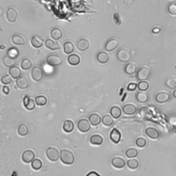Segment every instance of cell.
<instances>
[{
    "mask_svg": "<svg viewBox=\"0 0 176 176\" xmlns=\"http://www.w3.org/2000/svg\"><path fill=\"white\" fill-rule=\"evenodd\" d=\"M175 68H176V66H175Z\"/></svg>",
    "mask_w": 176,
    "mask_h": 176,
    "instance_id": "58",
    "label": "cell"
},
{
    "mask_svg": "<svg viewBox=\"0 0 176 176\" xmlns=\"http://www.w3.org/2000/svg\"><path fill=\"white\" fill-rule=\"evenodd\" d=\"M63 36V32L61 29L58 28H55L52 30L51 31V37L55 40H59Z\"/></svg>",
    "mask_w": 176,
    "mask_h": 176,
    "instance_id": "29",
    "label": "cell"
},
{
    "mask_svg": "<svg viewBox=\"0 0 176 176\" xmlns=\"http://www.w3.org/2000/svg\"><path fill=\"white\" fill-rule=\"evenodd\" d=\"M117 58L119 61L123 62V63H126V62H128L130 60L131 55H130V52L128 50L122 48V49H120L118 51Z\"/></svg>",
    "mask_w": 176,
    "mask_h": 176,
    "instance_id": "5",
    "label": "cell"
},
{
    "mask_svg": "<svg viewBox=\"0 0 176 176\" xmlns=\"http://www.w3.org/2000/svg\"><path fill=\"white\" fill-rule=\"evenodd\" d=\"M97 60L101 63H106L109 61V55L105 52H100L97 55Z\"/></svg>",
    "mask_w": 176,
    "mask_h": 176,
    "instance_id": "26",
    "label": "cell"
},
{
    "mask_svg": "<svg viewBox=\"0 0 176 176\" xmlns=\"http://www.w3.org/2000/svg\"><path fill=\"white\" fill-rule=\"evenodd\" d=\"M127 96V94H126V93H124V96L123 97V99H122V101H124V99H125V97Z\"/></svg>",
    "mask_w": 176,
    "mask_h": 176,
    "instance_id": "54",
    "label": "cell"
},
{
    "mask_svg": "<svg viewBox=\"0 0 176 176\" xmlns=\"http://www.w3.org/2000/svg\"><path fill=\"white\" fill-rule=\"evenodd\" d=\"M19 55H20V52H19L17 48H10L7 51V55L12 59H15L16 58H17Z\"/></svg>",
    "mask_w": 176,
    "mask_h": 176,
    "instance_id": "36",
    "label": "cell"
},
{
    "mask_svg": "<svg viewBox=\"0 0 176 176\" xmlns=\"http://www.w3.org/2000/svg\"><path fill=\"white\" fill-rule=\"evenodd\" d=\"M31 75H32V78H33V80L37 81V82H39V81H40L43 78V70L39 66L34 67H33V69L32 70Z\"/></svg>",
    "mask_w": 176,
    "mask_h": 176,
    "instance_id": "7",
    "label": "cell"
},
{
    "mask_svg": "<svg viewBox=\"0 0 176 176\" xmlns=\"http://www.w3.org/2000/svg\"><path fill=\"white\" fill-rule=\"evenodd\" d=\"M118 45V41L116 38H112V39H109L105 44V48L108 52L114 50L116 48H117Z\"/></svg>",
    "mask_w": 176,
    "mask_h": 176,
    "instance_id": "9",
    "label": "cell"
},
{
    "mask_svg": "<svg viewBox=\"0 0 176 176\" xmlns=\"http://www.w3.org/2000/svg\"><path fill=\"white\" fill-rule=\"evenodd\" d=\"M138 155V151L134 148H130L126 151V156L128 158H136Z\"/></svg>",
    "mask_w": 176,
    "mask_h": 176,
    "instance_id": "39",
    "label": "cell"
},
{
    "mask_svg": "<svg viewBox=\"0 0 176 176\" xmlns=\"http://www.w3.org/2000/svg\"><path fill=\"white\" fill-rule=\"evenodd\" d=\"M170 99L169 94L167 92H160L156 94V101L159 103H164Z\"/></svg>",
    "mask_w": 176,
    "mask_h": 176,
    "instance_id": "13",
    "label": "cell"
},
{
    "mask_svg": "<svg viewBox=\"0 0 176 176\" xmlns=\"http://www.w3.org/2000/svg\"><path fill=\"white\" fill-rule=\"evenodd\" d=\"M137 87H138V85L136 83H131L129 84L128 86H127V90H128L129 91H134V90H136Z\"/></svg>",
    "mask_w": 176,
    "mask_h": 176,
    "instance_id": "48",
    "label": "cell"
},
{
    "mask_svg": "<svg viewBox=\"0 0 176 176\" xmlns=\"http://www.w3.org/2000/svg\"><path fill=\"white\" fill-rule=\"evenodd\" d=\"M86 176H101V175H100L98 173H96L95 171H91L88 173Z\"/></svg>",
    "mask_w": 176,
    "mask_h": 176,
    "instance_id": "51",
    "label": "cell"
},
{
    "mask_svg": "<svg viewBox=\"0 0 176 176\" xmlns=\"http://www.w3.org/2000/svg\"><path fill=\"white\" fill-rule=\"evenodd\" d=\"M17 132L19 135L21 136H25L26 135H28L29 132L28 125H26V124H21L18 127Z\"/></svg>",
    "mask_w": 176,
    "mask_h": 176,
    "instance_id": "30",
    "label": "cell"
},
{
    "mask_svg": "<svg viewBox=\"0 0 176 176\" xmlns=\"http://www.w3.org/2000/svg\"><path fill=\"white\" fill-rule=\"evenodd\" d=\"M173 96L175 97V98H176V89L175 90L173 91Z\"/></svg>",
    "mask_w": 176,
    "mask_h": 176,
    "instance_id": "53",
    "label": "cell"
},
{
    "mask_svg": "<svg viewBox=\"0 0 176 176\" xmlns=\"http://www.w3.org/2000/svg\"><path fill=\"white\" fill-rule=\"evenodd\" d=\"M32 63L29 59H24L21 63V68L24 70H27L31 68Z\"/></svg>",
    "mask_w": 176,
    "mask_h": 176,
    "instance_id": "41",
    "label": "cell"
},
{
    "mask_svg": "<svg viewBox=\"0 0 176 176\" xmlns=\"http://www.w3.org/2000/svg\"><path fill=\"white\" fill-rule=\"evenodd\" d=\"M35 104H36V102H35V101H34L33 99H31V100H30V101L28 103V105H26V106L25 107V108H26V110H33L35 108V105H36Z\"/></svg>",
    "mask_w": 176,
    "mask_h": 176,
    "instance_id": "47",
    "label": "cell"
},
{
    "mask_svg": "<svg viewBox=\"0 0 176 176\" xmlns=\"http://www.w3.org/2000/svg\"><path fill=\"white\" fill-rule=\"evenodd\" d=\"M110 114L113 118L118 119L121 116L122 112L120 107L118 106H113L110 109Z\"/></svg>",
    "mask_w": 176,
    "mask_h": 176,
    "instance_id": "27",
    "label": "cell"
},
{
    "mask_svg": "<svg viewBox=\"0 0 176 176\" xmlns=\"http://www.w3.org/2000/svg\"><path fill=\"white\" fill-rule=\"evenodd\" d=\"M43 163L41 160L39 159H34L33 161L31 162V167L34 170H40L42 168Z\"/></svg>",
    "mask_w": 176,
    "mask_h": 176,
    "instance_id": "40",
    "label": "cell"
},
{
    "mask_svg": "<svg viewBox=\"0 0 176 176\" xmlns=\"http://www.w3.org/2000/svg\"><path fill=\"white\" fill-rule=\"evenodd\" d=\"M9 72V74L11 76V77L15 78V79H17V78L21 77V70L17 66H13L12 67H10Z\"/></svg>",
    "mask_w": 176,
    "mask_h": 176,
    "instance_id": "20",
    "label": "cell"
},
{
    "mask_svg": "<svg viewBox=\"0 0 176 176\" xmlns=\"http://www.w3.org/2000/svg\"><path fill=\"white\" fill-rule=\"evenodd\" d=\"M124 72H125L126 74L129 75L135 74V73L137 72L136 65L133 63H127L125 66V67H124Z\"/></svg>",
    "mask_w": 176,
    "mask_h": 176,
    "instance_id": "22",
    "label": "cell"
},
{
    "mask_svg": "<svg viewBox=\"0 0 176 176\" xmlns=\"http://www.w3.org/2000/svg\"><path fill=\"white\" fill-rule=\"evenodd\" d=\"M63 50L65 53L67 54V55H70V54H72L73 51H74V46L72 42L67 41L64 43Z\"/></svg>",
    "mask_w": 176,
    "mask_h": 176,
    "instance_id": "32",
    "label": "cell"
},
{
    "mask_svg": "<svg viewBox=\"0 0 176 176\" xmlns=\"http://www.w3.org/2000/svg\"><path fill=\"white\" fill-rule=\"evenodd\" d=\"M90 142L91 144L94 145H101L103 142V138L100 135L94 134L90 137Z\"/></svg>",
    "mask_w": 176,
    "mask_h": 176,
    "instance_id": "24",
    "label": "cell"
},
{
    "mask_svg": "<svg viewBox=\"0 0 176 176\" xmlns=\"http://www.w3.org/2000/svg\"><path fill=\"white\" fill-rule=\"evenodd\" d=\"M122 110H123V112L124 114L131 116L136 113L137 109L135 105L132 104H127V105H124Z\"/></svg>",
    "mask_w": 176,
    "mask_h": 176,
    "instance_id": "11",
    "label": "cell"
},
{
    "mask_svg": "<svg viewBox=\"0 0 176 176\" xmlns=\"http://www.w3.org/2000/svg\"><path fill=\"white\" fill-rule=\"evenodd\" d=\"M152 32H153L154 34H158V33H159L160 32V28H157V27H156V28H154L152 30Z\"/></svg>",
    "mask_w": 176,
    "mask_h": 176,
    "instance_id": "52",
    "label": "cell"
},
{
    "mask_svg": "<svg viewBox=\"0 0 176 176\" xmlns=\"http://www.w3.org/2000/svg\"><path fill=\"white\" fill-rule=\"evenodd\" d=\"M110 139L113 142L116 143V144H117L120 141V139H121V134L120 132L118 131L117 129L116 128H113L112 131H111L110 133Z\"/></svg>",
    "mask_w": 176,
    "mask_h": 176,
    "instance_id": "12",
    "label": "cell"
},
{
    "mask_svg": "<svg viewBox=\"0 0 176 176\" xmlns=\"http://www.w3.org/2000/svg\"><path fill=\"white\" fill-rule=\"evenodd\" d=\"M89 121L90 124L93 126H97L101 123L102 119L99 114L97 113H92L89 116Z\"/></svg>",
    "mask_w": 176,
    "mask_h": 176,
    "instance_id": "16",
    "label": "cell"
},
{
    "mask_svg": "<svg viewBox=\"0 0 176 176\" xmlns=\"http://www.w3.org/2000/svg\"><path fill=\"white\" fill-rule=\"evenodd\" d=\"M17 11L13 8H9L6 11V18L10 22H15L17 18Z\"/></svg>",
    "mask_w": 176,
    "mask_h": 176,
    "instance_id": "10",
    "label": "cell"
},
{
    "mask_svg": "<svg viewBox=\"0 0 176 176\" xmlns=\"http://www.w3.org/2000/svg\"><path fill=\"white\" fill-rule=\"evenodd\" d=\"M11 176H17V173H16L15 171V172H13V175Z\"/></svg>",
    "mask_w": 176,
    "mask_h": 176,
    "instance_id": "55",
    "label": "cell"
},
{
    "mask_svg": "<svg viewBox=\"0 0 176 176\" xmlns=\"http://www.w3.org/2000/svg\"><path fill=\"white\" fill-rule=\"evenodd\" d=\"M2 92H3L5 94H6V95H8V94L10 93V88L8 86L4 85L3 87V88H2Z\"/></svg>",
    "mask_w": 176,
    "mask_h": 176,
    "instance_id": "50",
    "label": "cell"
},
{
    "mask_svg": "<svg viewBox=\"0 0 176 176\" xmlns=\"http://www.w3.org/2000/svg\"><path fill=\"white\" fill-rule=\"evenodd\" d=\"M46 61L49 66L56 67L60 66L63 62V59L57 55H51L48 56Z\"/></svg>",
    "mask_w": 176,
    "mask_h": 176,
    "instance_id": "3",
    "label": "cell"
},
{
    "mask_svg": "<svg viewBox=\"0 0 176 176\" xmlns=\"http://www.w3.org/2000/svg\"><path fill=\"white\" fill-rule=\"evenodd\" d=\"M67 61H68L70 65H71L72 66H76L80 63L81 59L78 55L73 54V55H71L68 56Z\"/></svg>",
    "mask_w": 176,
    "mask_h": 176,
    "instance_id": "23",
    "label": "cell"
},
{
    "mask_svg": "<svg viewBox=\"0 0 176 176\" xmlns=\"http://www.w3.org/2000/svg\"><path fill=\"white\" fill-rule=\"evenodd\" d=\"M127 167H128L130 169L135 170L138 167H139V162L136 159H131L129 160L127 162Z\"/></svg>",
    "mask_w": 176,
    "mask_h": 176,
    "instance_id": "38",
    "label": "cell"
},
{
    "mask_svg": "<svg viewBox=\"0 0 176 176\" xmlns=\"http://www.w3.org/2000/svg\"><path fill=\"white\" fill-rule=\"evenodd\" d=\"M3 63L4 64L5 66H6L8 67H12L13 66H15V59L10 58L9 56H6L3 59Z\"/></svg>",
    "mask_w": 176,
    "mask_h": 176,
    "instance_id": "37",
    "label": "cell"
},
{
    "mask_svg": "<svg viewBox=\"0 0 176 176\" xmlns=\"http://www.w3.org/2000/svg\"><path fill=\"white\" fill-rule=\"evenodd\" d=\"M136 145L137 147L140 148H143L147 145V141H146V140L143 138H137L136 140Z\"/></svg>",
    "mask_w": 176,
    "mask_h": 176,
    "instance_id": "44",
    "label": "cell"
},
{
    "mask_svg": "<svg viewBox=\"0 0 176 176\" xmlns=\"http://www.w3.org/2000/svg\"><path fill=\"white\" fill-rule=\"evenodd\" d=\"M149 99V96L147 93L145 92H138L136 94V100L140 103H145Z\"/></svg>",
    "mask_w": 176,
    "mask_h": 176,
    "instance_id": "33",
    "label": "cell"
},
{
    "mask_svg": "<svg viewBox=\"0 0 176 176\" xmlns=\"http://www.w3.org/2000/svg\"><path fill=\"white\" fill-rule=\"evenodd\" d=\"M113 20H114V21L116 24H118V25H120V17H119V15H118V14H117V13H115V14L113 15Z\"/></svg>",
    "mask_w": 176,
    "mask_h": 176,
    "instance_id": "49",
    "label": "cell"
},
{
    "mask_svg": "<svg viewBox=\"0 0 176 176\" xmlns=\"http://www.w3.org/2000/svg\"><path fill=\"white\" fill-rule=\"evenodd\" d=\"M112 116L105 115L102 118V123L103 125L106 127H111L113 124V120Z\"/></svg>",
    "mask_w": 176,
    "mask_h": 176,
    "instance_id": "35",
    "label": "cell"
},
{
    "mask_svg": "<svg viewBox=\"0 0 176 176\" xmlns=\"http://www.w3.org/2000/svg\"><path fill=\"white\" fill-rule=\"evenodd\" d=\"M123 90H124V89H123V88H122V90H120V96H122V95H123V94H122V93H123Z\"/></svg>",
    "mask_w": 176,
    "mask_h": 176,
    "instance_id": "56",
    "label": "cell"
},
{
    "mask_svg": "<svg viewBox=\"0 0 176 176\" xmlns=\"http://www.w3.org/2000/svg\"><path fill=\"white\" fill-rule=\"evenodd\" d=\"M10 75H4L1 78V82L4 84V85H9L10 83L12 82V78L10 77Z\"/></svg>",
    "mask_w": 176,
    "mask_h": 176,
    "instance_id": "45",
    "label": "cell"
},
{
    "mask_svg": "<svg viewBox=\"0 0 176 176\" xmlns=\"http://www.w3.org/2000/svg\"><path fill=\"white\" fill-rule=\"evenodd\" d=\"M12 42L15 45H21L25 43V40L23 37L20 34H15L12 37Z\"/></svg>",
    "mask_w": 176,
    "mask_h": 176,
    "instance_id": "31",
    "label": "cell"
},
{
    "mask_svg": "<svg viewBox=\"0 0 176 176\" xmlns=\"http://www.w3.org/2000/svg\"><path fill=\"white\" fill-rule=\"evenodd\" d=\"M74 156L72 151L62 149L60 151V160L64 164L71 165L74 162Z\"/></svg>",
    "mask_w": 176,
    "mask_h": 176,
    "instance_id": "1",
    "label": "cell"
},
{
    "mask_svg": "<svg viewBox=\"0 0 176 176\" xmlns=\"http://www.w3.org/2000/svg\"><path fill=\"white\" fill-rule=\"evenodd\" d=\"M168 12H169L171 15H176V4H171L169 6H168Z\"/></svg>",
    "mask_w": 176,
    "mask_h": 176,
    "instance_id": "46",
    "label": "cell"
},
{
    "mask_svg": "<svg viewBox=\"0 0 176 176\" xmlns=\"http://www.w3.org/2000/svg\"><path fill=\"white\" fill-rule=\"evenodd\" d=\"M35 102H36V105L38 106H44V105H46L47 103V98L45 96L41 95L38 96L34 99Z\"/></svg>",
    "mask_w": 176,
    "mask_h": 176,
    "instance_id": "34",
    "label": "cell"
},
{
    "mask_svg": "<svg viewBox=\"0 0 176 176\" xmlns=\"http://www.w3.org/2000/svg\"><path fill=\"white\" fill-rule=\"evenodd\" d=\"M34 157L35 154L33 151L31 150H26L23 153L21 159L25 163H31L34 160Z\"/></svg>",
    "mask_w": 176,
    "mask_h": 176,
    "instance_id": "8",
    "label": "cell"
},
{
    "mask_svg": "<svg viewBox=\"0 0 176 176\" xmlns=\"http://www.w3.org/2000/svg\"><path fill=\"white\" fill-rule=\"evenodd\" d=\"M45 153H46L47 158L50 161L56 162L60 158V153L59 152L58 149L56 148L48 147L46 149V151H45Z\"/></svg>",
    "mask_w": 176,
    "mask_h": 176,
    "instance_id": "2",
    "label": "cell"
},
{
    "mask_svg": "<svg viewBox=\"0 0 176 176\" xmlns=\"http://www.w3.org/2000/svg\"><path fill=\"white\" fill-rule=\"evenodd\" d=\"M45 45L47 48L52 50H56L60 48V45H59V43L52 39H47L45 41Z\"/></svg>",
    "mask_w": 176,
    "mask_h": 176,
    "instance_id": "21",
    "label": "cell"
},
{
    "mask_svg": "<svg viewBox=\"0 0 176 176\" xmlns=\"http://www.w3.org/2000/svg\"><path fill=\"white\" fill-rule=\"evenodd\" d=\"M149 83L147 82V81H140V83H138V90L140 91H142V92L147 91L149 89Z\"/></svg>",
    "mask_w": 176,
    "mask_h": 176,
    "instance_id": "42",
    "label": "cell"
},
{
    "mask_svg": "<svg viewBox=\"0 0 176 176\" xmlns=\"http://www.w3.org/2000/svg\"><path fill=\"white\" fill-rule=\"evenodd\" d=\"M16 84L19 88L20 89H26L29 85L28 81L25 77H21L17 78L16 81Z\"/></svg>",
    "mask_w": 176,
    "mask_h": 176,
    "instance_id": "18",
    "label": "cell"
},
{
    "mask_svg": "<svg viewBox=\"0 0 176 176\" xmlns=\"http://www.w3.org/2000/svg\"><path fill=\"white\" fill-rule=\"evenodd\" d=\"M77 128L82 133H86L91 129V124L87 119H81L77 123Z\"/></svg>",
    "mask_w": 176,
    "mask_h": 176,
    "instance_id": "4",
    "label": "cell"
},
{
    "mask_svg": "<svg viewBox=\"0 0 176 176\" xmlns=\"http://www.w3.org/2000/svg\"><path fill=\"white\" fill-rule=\"evenodd\" d=\"M151 74V70L147 67H142L137 72L136 77L139 81H145L149 77Z\"/></svg>",
    "mask_w": 176,
    "mask_h": 176,
    "instance_id": "6",
    "label": "cell"
},
{
    "mask_svg": "<svg viewBox=\"0 0 176 176\" xmlns=\"http://www.w3.org/2000/svg\"><path fill=\"white\" fill-rule=\"evenodd\" d=\"M112 164L117 169H122L125 166L126 162L124 160V159L119 158V157H116L112 160Z\"/></svg>",
    "mask_w": 176,
    "mask_h": 176,
    "instance_id": "14",
    "label": "cell"
},
{
    "mask_svg": "<svg viewBox=\"0 0 176 176\" xmlns=\"http://www.w3.org/2000/svg\"><path fill=\"white\" fill-rule=\"evenodd\" d=\"M139 113L140 115L143 118L147 119V120L148 119H150L151 118V116H152V113H151L150 110H149L148 108L146 107L140 108Z\"/></svg>",
    "mask_w": 176,
    "mask_h": 176,
    "instance_id": "28",
    "label": "cell"
},
{
    "mask_svg": "<svg viewBox=\"0 0 176 176\" xmlns=\"http://www.w3.org/2000/svg\"><path fill=\"white\" fill-rule=\"evenodd\" d=\"M4 48H5V47L4 46V45H1V49H2V50H3V49H4Z\"/></svg>",
    "mask_w": 176,
    "mask_h": 176,
    "instance_id": "57",
    "label": "cell"
},
{
    "mask_svg": "<svg viewBox=\"0 0 176 176\" xmlns=\"http://www.w3.org/2000/svg\"><path fill=\"white\" fill-rule=\"evenodd\" d=\"M31 44L35 48H39L43 45V41L40 37L37 36V35H34L32 37Z\"/></svg>",
    "mask_w": 176,
    "mask_h": 176,
    "instance_id": "19",
    "label": "cell"
},
{
    "mask_svg": "<svg viewBox=\"0 0 176 176\" xmlns=\"http://www.w3.org/2000/svg\"><path fill=\"white\" fill-rule=\"evenodd\" d=\"M77 47L81 51H85L90 47V42L86 39H81L77 43Z\"/></svg>",
    "mask_w": 176,
    "mask_h": 176,
    "instance_id": "17",
    "label": "cell"
},
{
    "mask_svg": "<svg viewBox=\"0 0 176 176\" xmlns=\"http://www.w3.org/2000/svg\"><path fill=\"white\" fill-rule=\"evenodd\" d=\"M166 85L170 89H174L176 88V78L171 77L167 81Z\"/></svg>",
    "mask_w": 176,
    "mask_h": 176,
    "instance_id": "43",
    "label": "cell"
},
{
    "mask_svg": "<svg viewBox=\"0 0 176 176\" xmlns=\"http://www.w3.org/2000/svg\"><path fill=\"white\" fill-rule=\"evenodd\" d=\"M146 134L151 139H157L160 136V134L158 130L153 127H148L146 129Z\"/></svg>",
    "mask_w": 176,
    "mask_h": 176,
    "instance_id": "15",
    "label": "cell"
},
{
    "mask_svg": "<svg viewBox=\"0 0 176 176\" xmlns=\"http://www.w3.org/2000/svg\"><path fill=\"white\" fill-rule=\"evenodd\" d=\"M74 128V124L72 120H66L64 122L63 129V131L66 133H70L72 132Z\"/></svg>",
    "mask_w": 176,
    "mask_h": 176,
    "instance_id": "25",
    "label": "cell"
}]
</instances>
